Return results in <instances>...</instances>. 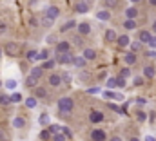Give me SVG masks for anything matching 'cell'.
Instances as JSON below:
<instances>
[{
  "label": "cell",
  "mask_w": 156,
  "mask_h": 141,
  "mask_svg": "<svg viewBox=\"0 0 156 141\" xmlns=\"http://www.w3.org/2000/svg\"><path fill=\"white\" fill-rule=\"evenodd\" d=\"M29 74H31V76H35V78H42V76H44V69H42V67H33V69H31V72H29Z\"/></svg>",
  "instance_id": "obj_28"
},
{
  "label": "cell",
  "mask_w": 156,
  "mask_h": 141,
  "mask_svg": "<svg viewBox=\"0 0 156 141\" xmlns=\"http://www.w3.org/2000/svg\"><path fill=\"white\" fill-rule=\"evenodd\" d=\"M104 38H105V42H116L118 35H116V31H115V29H107V31H105V35H104Z\"/></svg>",
  "instance_id": "obj_19"
},
{
  "label": "cell",
  "mask_w": 156,
  "mask_h": 141,
  "mask_svg": "<svg viewBox=\"0 0 156 141\" xmlns=\"http://www.w3.org/2000/svg\"><path fill=\"white\" fill-rule=\"evenodd\" d=\"M144 141H156V138H154V136H145Z\"/></svg>",
  "instance_id": "obj_55"
},
{
  "label": "cell",
  "mask_w": 156,
  "mask_h": 141,
  "mask_svg": "<svg viewBox=\"0 0 156 141\" xmlns=\"http://www.w3.org/2000/svg\"><path fill=\"white\" fill-rule=\"evenodd\" d=\"M38 78H35V76H31V74H27L26 76V87H29V89H35V87H38Z\"/></svg>",
  "instance_id": "obj_15"
},
{
  "label": "cell",
  "mask_w": 156,
  "mask_h": 141,
  "mask_svg": "<svg viewBox=\"0 0 156 141\" xmlns=\"http://www.w3.org/2000/svg\"><path fill=\"white\" fill-rule=\"evenodd\" d=\"M56 62L60 65H71L73 62V53H66V54H56Z\"/></svg>",
  "instance_id": "obj_7"
},
{
  "label": "cell",
  "mask_w": 156,
  "mask_h": 141,
  "mask_svg": "<svg viewBox=\"0 0 156 141\" xmlns=\"http://www.w3.org/2000/svg\"><path fill=\"white\" fill-rule=\"evenodd\" d=\"M96 20H100V22H107V20H111V13H109V9H102V11H98V13H96Z\"/></svg>",
  "instance_id": "obj_14"
},
{
  "label": "cell",
  "mask_w": 156,
  "mask_h": 141,
  "mask_svg": "<svg viewBox=\"0 0 156 141\" xmlns=\"http://www.w3.org/2000/svg\"><path fill=\"white\" fill-rule=\"evenodd\" d=\"M102 94H104L105 98H113V94H115V92H113V91H105V92H102Z\"/></svg>",
  "instance_id": "obj_53"
},
{
  "label": "cell",
  "mask_w": 156,
  "mask_h": 141,
  "mask_svg": "<svg viewBox=\"0 0 156 141\" xmlns=\"http://www.w3.org/2000/svg\"><path fill=\"white\" fill-rule=\"evenodd\" d=\"M136 118H138V121H145V119H147V114L142 112V110H138V112H136Z\"/></svg>",
  "instance_id": "obj_46"
},
{
  "label": "cell",
  "mask_w": 156,
  "mask_h": 141,
  "mask_svg": "<svg viewBox=\"0 0 156 141\" xmlns=\"http://www.w3.org/2000/svg\"><path fill=\"white\" fill-rule=\"evenodd\" d=\"M131 74H133V72H131V67H125V69H122V72H120V76H122V78H125V80H127V78H131Z\"/></svg>",
  "instance_id": "obj_39"
},
{
  "label": "cell",
  "mask_w": 156,
  "mask_h": 141,
  "mask_svg": "<svg viewBox=\"0 0 156 141\" xmlns=\"http://www.w3.org/2000/svg\"><path fill=\"white\" fill-rule=\"evenodd\" d=\"M2 141H5V139H2Z\"/></svg>",
  "instance_id": "obj_64"
},
{
  "label": "cell",
  "mask_w": 156,
  "mask_h": 141,
  "mask_svg": "<svg viewBox=\"0 0 156 141\" xmlns=\"http://www.w3.org/2000/svg\"><path fill=\"white\" fill-rule=\"evenodd\" d=\"M45 96H47V91H45V89H44V87H35V98H37V100H38V98H45Z\"/></svg>",
  "instance_id": "obj_26"
},
{
  "label": "cell",
  "mask_w": 156,
  "mask_h": 141,
  "mask_svg": "<svg viewBox=\"0 0 156 141\" xmlns=\"http://www.w3.org/2000/svg\"><path fill=\"white\" fill-rule=\"evenodd\" d=\"M149 4H151V5H156V0H149Z\"/></svg>",
  "instance_id": "obj_59"
},
{
  "label": "cell",
  "mask_w": 156,
  "mask_h": 141,
  "mask_svg": "<svg viewBox=\"0 0 156 141\" xmlns=\"http://www.w3.org/2000/svg\"><path fill=\"white\" fill-rule=\"evenodd\" d=\"M104 4L107 7H116V0H104Z\"/></svg>",
  "instance_id": "obj_50"
},
{
  "label": "cell",
  "mask_w": 156,
  "mask_h": 141,
  "mask_svg": "<svg viewBox=\"0 0 156 141\" xmlns=\"http://www.w3.org/2000/svg\"><path fill=\"white\" fill-rule=\"evenodd\" d=\"M5 31H7V26L5 24H0V35H4Z\"/></svg>",
  "instance_id": "obj_54"
},
{
  "label": "cell",
  "mask_w": 156,
  "mask_h": 141,
  "mask_svg": "<svg viewBox=\"0 0 156 141\" xmlns=\"http://www.w3.org/2000/svg\"><path fill=\"white\" fill-rule=\"evenodd\" d=\"M60 78H62V83H67V85H71V74L69 72H64V74H60Z\"/></svg>",
  "instance_id": "obj_37"
},
{
  "label": "cell",
  "mask_w": 156,
  "mask_h": 141,
  "mask_svg": "<svg viewBox=\"0 0 156 141\" xmlns=\"http://www.w3.org/2000/svg\"><path fill=\"white\" fill-rule=\"evenodd\" d=\"M107 87H109V89H115V87H116V78H109V80H107Z\"/></svg>",
  "instance_id": "obj_49"
},
{
  "label": "cell",
  "mask_w": 156,
  "mask_h": 141,
  "mask_svg": "<svg viewBox=\"0 0 156 141\" xmlns=\"http://www.w3.org/2000/svg\"><path fill=\"white\" fill-rule=\"evenodd\" d=\"M125 16H127L129 20H136V16H138V9H136V7H127V9H125Z\"/></svg>",
  "instance_id": "obj_20"
},
{
  "label": "cell",
  "mask_w": 156,
  "mask_h": 141,
  "mask_svg": "<svg viewBox=\"0 0 156 141\" xmlns=\"http://www.w3.org/2000/svg\"><path fill=\"white\" fill-rule=\"evenodd\" d=\"M51 138H53V134L47 129H42L40 130V141H51Z\"/></svg>",
  "instance_id": "obj_25"
},
{
  "label": "cell",
  "mask_w": 156,
  "mask_h": 141,
  "mask_svg": "<svg viewBox=\"0 0 156 141\" xmlns=\"http://www.w3.org/2000/svg\"><path fill=\"white\" fill-rule=\"evenodd\" d=\"M37 105H38V100H37L35 96H31V98L26 100V107H27V108H35Z\"/></svg>",
  "instance_id": "obj_30"
},
{
  "label": "cell",
  "mask_w": 156,
  "mask_h": 141,
  "mask_svg": "<svg viewBox=\"0 0 156 141\" xmlns=\"http://www.w3.org/2000/svg\"><path fill=\"white\" fill-rule=\"evenodd\" d=\"M51 141H67V138H66L62 132H58V134H55V136L51 138Z\"/></svg>",
  "instance_id": "obj_42"
},
{
  "label": "cell",
  "mask_w": 156,
  "mask_h": 141,
  "mask_svg": "<svg viewBox=\"0 0 156 141\" xmlns=\"http://www.w3.org/2000/svg\"><path fill=\"white\" fill-rule=\"evenodd\" d=\"M76 27H78V35H80V36H85V35H89V33H91V24H89V22L76 24Z\"/></svg>",
  "instance_id": "obj_9"
},
{
  "label": "cell",
  "mask_w": 156,
  "mask_h": 141,
  "mask_svg": "<svg viewBox=\"0 0 156 141\" xmlns=\"http://www.w3.org/2000/svg\"><path fill=\"white\" fill-rule=\"evenodd\" d=\"M111 141H123V139H122L120 136H113V138H111Z\"/></svg>",
  "instance_id": "obj_56"
},
{
  "label": "cell",
  "mask_w": 156,
  "mask_h": 141,
  "mask_svg": "<svg viewBox=\"0 0 156 141\" xmlns=\"http://www.w3.org/2000/svg\"><path fill=\"white\" fill-rule=\"evenodd\" d=\"M89 121L94 123V125H96V123H102V121H104V114H102L100 110H93V112L89 114Z\"/></svg>",
  "instance_id": "obj_11"
},
{
  "label": "cell",
  "mask_w": 156,
  "mask_h": 141,
  "mask_svg": "<svg viewBox=\"0 0 156 141\" xmlns=\"http://www.w3.org/2000/svg\"><path fill=\"white\" fill-rule=\"evenodd\" d=\"M125 31H134L136 29V20H129V18H125V22H123V26H122Z\"/></svg>",
  "instance_id": "obj_22"
},
{
  "label": "cell",
  "mask_w": 156,
  "mask_h": 141,
  "mask_svg": "<svg viewBox=\"0 0 156 141\" xmlns=\"http://www.w3.org/2000/svg\"><path fill=\"white\" fill-rule=\"evenodd\" d=\"M87 94H102V91H100V87H91V89H87Z\"/></svg>",
  "instance_id": "obj_45"
},
{
  "label": "cell",
  "mask_w": 156,
  "mask_h": 141,
  "mask_svg": "<svg viewBox=\"0 0 156 141\" xmlns=\"http://www.w3.org/2000/svg\"><path fill=\"white\" fill-rule=\"evenodd\" d=\"M47 130L55 136V134H58V132L62 130V127H60V125H51V123H49V125H47Z\"/></svg>",
  "instance_id": "obj_34"
},
{
  "label": "cell",
  "mask_w": 156,
  "mask_h": 141,
  "mask_svg": "<svg viewBox=\"0 0 156 141\" xmlns=\"http://www.w3.org/2000/svg\"><path fill=\"white\" fill-rule=\"evenodd\" d=\"M142 76L147 78V80H153V78L156 76V69L153 67V65H145V67H144V72H142Z\"/></svg>",
  "instance_id": "obj_13"
},
{
  "label": "cell",
  "mask_w": 156,
  "mask_h": 141,
  "mask_svg": "<svg viewBox=\"0 0 156 141\" xmlns=\"http://www.w3.org/2000/svg\"><path fill=\"white\" fill-rule=\"evenodd\" d=\"M2 85H4V83H2V81H0V89H2Z\"/></svg>",
  "instance_id": "obj_63"
},
{
  "label": "cell",
  "mask_w": 156,
  "mask_h": 141,
  "mask_svg": "<svg viewBox=\"0 0 156 141\" xmlns=\"http://www.w3.org/2000/svg\"><path fill=\"white\" fill-rule=\"evenodd\" d=\"M5 89H9V91H15L16 89V80H5Z\"/></svg>",
  "instance_id": "obj_36"
},
{
  "label": "cell",
  "mask_w": 156,
  "mask_h": 141,
  "mask_svg": "<svg viewBox=\"0 0 156 141\" xmlns=\"http://www.w3.org/2000/svg\"><path fill=\"white\" fill-rule=\"evenodd\" d=\"M9 100H11V103H20L24 98H22V94H20V92H13V94L9 96Z\"/></svg>",
  "instance_id": "obj_33"
},
{
  "label": "cell",
  "mask_w": 156,
  "mask_h": 141,
  "mask_svg": "<svg viewBox=\"0 0 156 141\" xmlns=\"http://www.w3.org/2000/svg\"><path fill=\"white\" fill-rule=\"evenodd\" d=\"M131 42H133V40L129 38V35H120L116 38L118 47H123V49H125V47H129V45H131Z\"/></svg>",
  "instance_id": "obj_12"
},
{
  "label": "cell",
  "mask_w": 156,
  "mask_h": 141,
  "mask_svg": "<svg viewBox=\"0 0 156 141\" xmlns=\"http://www.w3.org/2000/svg\"><path fill=\"white\" fill-rule=\"evenodd\" d=\"M71 65H75L76 69L85 67V58H83V56H73V62H71Z\"/></svg>",
  "instance_id": "obj_16"
},
{
  "label": "cell",
  "mask_w": 156,
  "mask_h": 141,
  "mask_svg": "<svg viewBox=\"0 0 156 141\" xmlns=\"http://www.w3.org/2000/svg\"><path fill=\"white\" fill-rule=\"evenodd\" d=\"M73 27H76V22H75V20H67V22L60 27V33H67V31H71Z\"/></svg>",
  "instance_id": "obj_21"
},
{
  "label": "cell",
  "mask_w": 156,
  "mask_h": 141,
  "mask_svg": "<svg viewBox=\"0 0 156 141\" xmlns=\"http://www.w3.org/2000/svg\"><path fill=\"white\" fill-rule=\"evenodd\" d=\"M136 103H138V105H145L147 100H145V98H136Z\"/></svg>",
  "instance_id": "obj_52"
},
{
  "label": "cell",
  "mask_w": 156,
  "mask_h": 141,
  "mask_svg": "<svg viewBox=\"0 0 156 141\" xmlns=\"http://www.w3.org/2000/svg\"><path fill=\"white\" fill-rule=\"evenodd\" d=\"M44 16H47L49 20H53V22H55V20H56V18L60 16V9H58L56 5H49V7L45 9V13H44Z\"/></svg>",
  "instance_id": "obj_4"
},
{
  "label": "cell",
  "mask_w": 156,
  "mask_h": 141,
  "mask_svg": "<svg viewBox=\"0 0 156 141\" xmlns=\"http://www.w3.org/2000/svg\"><path fill=\"white\" fill-rule=\"evenodd\" d=\"M82 56L85 58V62H93V60L96 58V51L91 49V47H85V49L82 51Z\"/></svg>",
  "instance_id": "obj_10"
},
{
  "label": "cell",
  "mask_w": 156,
  "mask_h": 141,
  "mask_svg": "<svg viewBox=\"0 0 156 141\" xmlns=\"http://www.w3.org/2000/svg\"><path fill=\"white\" fill-rule=\"evenodd\" d=\"M83 2H85V4H89V5L93 4V0H83Z\"/></svg>",
  "instance_id": "obj_60"
},
{
  "label": "cell",
  "mask_w": 156,
  "mask_h": 141,
  "mask_svg": "<svg viewBox=\"0 0 156 141\" xmlns=\"http://www.w3.org/2000/svg\"><path fill=\"white\" fill-rule=\"evenodd\" d=\"M37 60H42V62L49 60V49H42V51H38V56H37Z\"/></svg>",
  "instance_id": "obj_29"
},
{
  "label": "cell",
  "mask_w": 156,
  "mask_h": 141,
  "mask_svg": "<svg viewBox=\"0 0 156 141\" xmlns=\"http://www.w3.org/2000/svg\"><path fill=\"white\" fill-rule=\"evenodd\" d=\"M4 51H5L7 56H16L20 53V45L16 42H5L4 43Z\"/></svg>",
  "instance_id": "obj_2"
},
{
  "label": "cell",
  "mask_w": 156,
  "mask_h": 141,
  "mask_svg": "<svg viewBox=\"0 0 156 141\" xmlns=\"http://www.w3.org/2000/svg\"><path fill=\"white\" fill-rule=\"evenodd\" d=\"M9 103H11L9 96L7 94H0V105H9Z\"/></svg>",
  "instance_id": "obj_41"
},
{
  "label": "cell",
  "mask_w": 156,
  "mask_h": 141,
  "mask_svg": "<svg viewBox=\"0 0 156 141\" xmlns=\"http://www.w3.org/2000/svg\"><path fill=\"white\" fill-rule=\"evenodd\" d=\"M123 62H125V64H127L129 67H131V65H134V64H136V54L129 51V53H127V54L123 56Z\"/></svg>",
  "instance_id": "obj_18"
},
{
  "label": "cell",
  "mask_w": 156,
  "mask_h": 141,
  "mask_svg": "<svg viewBox=\"0 0 156 141\" xmlns=\"http://www.w3.org/2000/svg\"><path fill=\"white\" fill-rule=\"evenodd\" d=\"M37 56H38V51H37V49H31V51H27V54H26V58H27L29 62H35Z\"/></svg>",
  "instance_id": "obj_32"
},
{
  "label": "cell",
  "mask_w": 156,
  "mask_h": 141,
  "mask_svg": "<svg viewBox=\"0 0 156 141\" xmlns=\"http://www.w3.org/2000/svg\"><path fill=\"white\" fill-rule=\"evenodd\" d=\"M42 26L44 27H51L53 26V20H49L47 16H42Z\"/></svg>",
  "instance_id": "obj_43"
},
{
  "label": "cell",
  "mask_w": 156,
  "mask_h": 141,
  "mask_svg": "<svg viewBox=\"0 0 156 141\" xmlns=\"http://www.w3.org/2000/svg\"><path fill=\"white\" fill-rule=\"evenodd\" d=\"M113 100H115V101H123L125 98H123L122 92H115V94H113Z\"/></svg>",
  "instance_id": "obj_48"
},
{
  "label": "cell",
  "mask_w": 156,
  "mask_h": 141,
  "mask_svg": "<svg viewBox=\"0 0 156 141\" xmlns=\"http://www.w3.org/2000/svg\"><path fill=\"white\" fill-rule=\"evenodd\" d=\"M131 2H133V4H138V2H142V0H131Z\"/></svg>",
  "instance_id": "obj_61"
},
{
  "label": "cell",
  "mask_w": 156,
  "mask_h": 141,
  "mask_svg": "<svg viewBox=\"0 0 156 141\" xmlns=\"http://www.w3.org/2000/svg\"><path fill=\"white\" fill-rule=\"evenodd\" d=\"M105 139H107L105 130H102V129H93L91 130V141H105Z\"/></svg>",
  "instance_id": "obj_5"
},
{
  "label": "cell",
  "mask_w": 156,
  "mask_h": 141,
  "mask_svg": "<svg viewBox=\"0 0 156 141\" xmlns=\"http://www.w3.org/2000/svg\"><path fill=\"white\" fill-rule=\"evenodd\" d=\"M129 49H131V53H134V54H136V53L142 49V42H131Z\"/></svg>",
  "instance_id": "obj_31"
},
{
  "label": "cell",
  "mask_w": 156,
  "mask_h": 141,
  "mask_svg": "<svg viewBox=\"0 0 156 141\" xmlns=\"http://www.w3.org/2000/svg\"><path fill=\"white\" fill-rule=\"evenodd\" d=\"M69 42H73L75 45H82V36H80V35H75L71 40H69Z\"/></svg>",
  "instance_id": "obj_44"
},
{
  "label": "cell",
  "mask_w": 156,
  "mask_h": 141,
  "mask_svg": "<svg viewBox=\"0 0 156 141\" xmlns=\"http://www.w3.org/2000/svg\"><path fill=\"white\" fill-rule=\"evenodd\" d=\"M38 123L40 125H44V127L49 125V114H47V112H42V114L38 116Z\"/></svg>",
  "instance_id": "obj_27"
},
{
  "label": "cell",
  "mask_w": 156,
  "mask_h": 141,
  "mask_svg": "<svg viewBox=\"0 0 156 141\" xmlns=\"http://www.w3.org/2000/svg\"><path fill=\"white\" fill-rule=\"evenodd\" d=\"M47 83H49V87H53V89L60 87V85H62V78H60V74L51 72V74H49V78H47Z\"/></svg>",
  "instance_id": "obj_6"
},
{
  "label": "cell",
  "mask_w": 156,
  "mask_h": 141,
  "mask_svg": "<svg viewBox=\"0 0 156 141\" xmlns=\"http://www.w3.org/2000/svg\"><path fill=\"white\" fill-rule=\"evenodd\" d=\"M153 31H154V33H156V20H154V22H153Z\"/></svg>",
  "instance_id": "obj_58"
},
{
  "label": "cell",
  "mask_w": 156,
  "mask_h": 141,
  "mask_svg": "<svg viewBox=\"0 0 156 141\" xmlns=\"http://www.w3.org/2000/svg\"><path fill=\"white\" fill-rule=\"evenodd\" d=\"M147 45H149L151 49H156V35H153V36H151V40L147 42Z\"/></svg>",
  "instance_id": "obj_47"
},
{
  "label": "cell",
  "mask_w": 156,
  "mask_h": 141,
  "mask_svg": "<svg viewBox=\"0 0 156 141\" xmlns=\"http://www.w3.org/2000/svg\"><path fill=\"white\" fill-rule=\"evenodd\" d=\"M60 132H62V134H64L67 139H71V138H73V132L69 130V127H62V130H60Z\"/></svg>",
  "instance_id": "obj_40"
},
{
  "label": "cell",
  "mask_w": 156,
  "mask_h": 141,
  "mask_svg": "<svg viewBox=\"0 0 156 141\" xmlns=\"http://www.w3.org/2000/svg\"><path fill=\"white\" fill-rule=\"evenodd\" d=\"M151 36H153V33H151V31H140V33H138V42L147 43V42L151 40Z\"/></svg>",
  "instance_id": "obj_17"
},
{
  "label": "cell",
  "mask_w": 156,
  "mask_h": 141,
  "mask_svg": "<svg viewBox=\"0 0 156 141\" xmlns=\"http://www.w3.org/2000/svg\"><path fill=\"white\" fill-rule=\"evenodd\" d=\"M89 9H91V5H89V4H85L83 0L76 2V5H75V11H76L78 15H85V13H89Z\"/></svg>",
  "instance_id": "obj_8"
},
{
  "label": "cell",
  "mask_w": 156,
  "mask_h": 141,
  "mask_svg": "<svg viewBox=\"0 0 156 141\" xmlns=\"http://www.w3.org/2000/svg\"><path fill=\"white\" fill-rule=\"evenodd\" d=\"M144 80H145L144 76H134V78H133V85H134V87H142V85H144Z\"/></svg>",
  "instance_id": "obj_35"
},
{
  "label": "cell",
  "mask_w": 156,
  "mask_h": 141,
  "mask_svg": "<svg viewBox=\"0 0 156 141\" xmlns=\"http://www.w3.org/2000/svg\"><path fill=\"white\" fill-rule=\"evenodd\" d=\"M145 56H147V58H156V49H151Z\"/></svg>",
  "instance_id": "obj_51"
},
{
  "label": "cell",
  "mask_w": 156,
  "mask_h": 141,
  "mask_svg": "<svg viewBox=\"0 0 156 141\" xmlns=\"http://www.w3.org/2000/svg\"><path fill=\"white\" fill-rule=\"evenodd\" d=\"M55 53L56 54H66V53H71V42L69 40H62L55 45Z\"/></svg>",
  "instance_id": "obj_3"
},
{
  "label": "cell",
  "mask_w": 156,
  "mask_h": 141,
  "mask_svg": "<svg viewBox=\"0 0 156 141\" xmlns=\"http://www.w3.org/2000/svg\"><path fill=\"white\" fill-rule=\"evenodd\" d=\"M125 83H127V80H125V78L116 76V87H118V89H123V87H125Z\"/></svg>",
  "instance_id": "obj_38"
},
{
  "label": "cell",
  "mask_w": 156,
  "mask_h": 141,
  "mask_svg": "<svg viewBox=\"0 0 156 141\" xmlns=\"http://www.w3.org/2000/svg\"><path fill=\"white\" fill-rule=\"evenodd\" d=\"M24 127H26V119L24 118H20V116L13 118V129H24Z\"/></svg>",
  "instance_id": "obj_23"
},
{
  "label": "cell",
  "mask_w": 156,
  "mask_h": 141,
  "mask_svg": "<svg viewBox=\"0 0 156 141\" xmlns=\"http://www.w3.org/2000/svg\"><path fill=\"white\" fill-rule=\"evenodd\" d=\"M56 107H58L60 116H69V114L73 112V108H75V101H73L71 96H62V98L58 100Z\"/></svg>",
  "instance_id": "obj_1"
},
{
  "label": "cell",
  "mask_w": 156,
  "mask_h": 141,
  "mask_svg": "<svg viewBox=\"0 0 156 141\" xmlns=\"http://www.w3.org/2000/svg\"><path fill=\"white\" fill-rule=\"evenodd\" d=\"M129 141H140V138H136V136H133V138H129Z\"/></svg>",
  "instance_id": "obj_57"
},
{
  "label": "cell",
  "mask_w": 156,
  "mask_h": 141,
  "mask_svg": "<svg viewBox=\"0 0 156 141\" xmlns=\"http://www.w3.org/2000/svg\"><path fill=\"white\" fill-rule=\"evenodd\" d=\"M2 138H4V134H2V132H0V139H2Z\"/></svg>",
  "instance_id": "obj_62"
},
{
  "label": "cell",
  "mask_w": 156,
  "mask_h": 141,
  "mask_svg": "<svg viewBox=\"0 0 156 141\" xmlns=\"http://www.w3.org/2000/svg\"><path fill=\"white\" fill-rule=\"evenodd\" d=\"M55 65H56V60H45V62H42V69L44 70H51V69H55Z\"/></svg>",
  "instance_id": "obj_24"
}]
</instances>
